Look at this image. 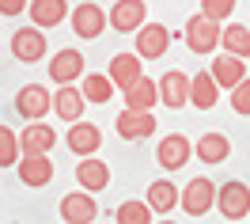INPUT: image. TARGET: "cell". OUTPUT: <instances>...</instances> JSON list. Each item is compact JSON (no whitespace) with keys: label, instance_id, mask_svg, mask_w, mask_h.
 I'll list each match as a JSON object with an SVG mask.
<instances>
[{"label":"cell","instance_id":"7a4b0ae2","mask_svg":"<svg viewBox=\"0 0 250 224\" xmlns=\"http://www.w3.org/2000/svg\"><path fill=\"white\" fill-rule=\"evenodd\" d=\"M186 46L193 53H212L220 46V23L208 16H193L186 19Z\"/></svg>","mask_w":250,"mask_h":224},{"label":"cell","instance_id":"52a82bcc","mask_svg":"<svg viewBox=\"0 0 250 224\" xmlns=\"http://www.w3.org/2000/svg\"><path fill=\"white\" fill-rule=\"evenodd\" d=\"M193 156V144L186 141V133H167L156 148V160L163 171H178V167H186V160Z\"/></svg>","mask_w":250,"mask_h":224},{"label":"cell","instance_id":"d4e9b609","mask_svg":"<svg viewBox=\"0 0 250 224\" xmlns=\"http://www.w3.org/2000/svg\"><path fill=\"white\" fill-rule=\"evenodd\" d=\"M148 205H152V213H171L174 205H178V186L174 182H167V179H156L152 186H148Z\"/></svg>","mask_w":250,"mask_h":224},{"label":"cell","instance_id":"484cf974","mask_svg":"<svg viewBox=\"0 0 250 224\" xmlns=\"http://www.w3.org/2000/svg\"><path fill=\"white\" fill-rule=\"evenodd\" d=\"M220 46L228 49L231 57H250V31L239 27V23H231L228 31H220Z\"/></svg>","mask_w":250,"mask_h":224},{"label":"cell","instance_id":"1f68e13d","mask_svg":"<svg viewBox=\"0 0 250 224\" xmlns=\"http://www.w3.org/2000/svg\"><path fill=\"white\" fill-rule=\"evenodd\" d=\"M27 12V0H0V16H19Z\"/></svg>","mask_w":250,"mask_h":224},{"label":"cell","instance_id":"ba28073f","mask_svg":"<svg viewBox=\"0 0 250 224\" xmlns=\"http://www.w3.org/2000/svg\"><path fill=\"white\" fill-rule=\"evenodd\" d=\"M167 46H171V31H167L163 23H144L141 31H137V57H141V61L163 57Z\"/></svg>","mask_w":250,"mask_h":224},{"label":"cell","instance_id":"2e32d148","mask_svg":"<svg viewBox=\"0 0 250 224\" xmlns=\"http://www.w3.org/2000/svg\"><path fill=\"white\" fill-rule=\"evenodd\" d=\"M83 107H87V99H83V91L72 88V84H61V91L53 95V111H57L61 122H80Z\"/></svg>","mask_w":250,"mask_h":224},{"label":"cell","instance_id":"ac0fdd59","mask_svg":"<svg viewBox=\"0 0 250 224\" xmlns=\"http://www.w3.org/2000/svg\"><path fill=\"white\" fill-rule=\"evenodd\" d=\"M141 57L137 53H118L114 61H110V80H114V88H133V84L141 80Z\"/></svg>","mask_w":250,"mask_h":224},{"label":"cell","instance_id":"e0dca14e","mask_svg":"<svg viewBox=\"0 0 250 224\" xmlns=\"http://www.w3.org/2000/svg\"><path fill=\"white\" fill-rule=\"evenodd\" d=\"M208 72H212V80H216V88H235V84L247 76V65H243V57H231V53H220L216 61L208 65Z\"/></svg>","mask_w":250,"mask_h":224},{"label":"cell","instance_id":"f1b7e54d","mask_svg":"<svg viewBox=\"0 0 250 224\" xmlns=\"http://www.w3.org/2000/svg\"><path fill=\"white\" fill-rule=\"evenodd\" d=\"M19 137L12 133L8 126H0V167H12V163H19Z\"/></svg>","mask_w":250,"mask_h":224},{"label":"cell","instance_id":"7c38bea8","mask_svg":"<svg viewBox=\"0 0 250 224\" xmlns=\"http://www.w3.org/2000/svg\"><path fill=\"white\" fill-rule=\"evenodd\" d=\"M159 99H163V107H186L189 103V76L182 68H171V72H163V80H159Z\"/></svg>","mask_w":250,"mask_h":224},{"label":"cell","instance_id":"8fae6325","mask_svg":"<svg viewBox=\"0 0 250 224\" xmlns=\"http://www.w3.org/2000/svg\"><path fill=\"white\" fill-rule=\"evenodd\" d=\"M118 133H122L125 141H144V137L156 133V118H152V111H129L125 107L118 114Z\"/></svg>","mask_w":250,"mask_h":224},{"label":"cell","instance_id":"9a60e30c","mask_svg":"<svg viewBox=\"0 0 250 224\" xmlns=\"http://www.w3.org/2000/svg\"><path fill=\"white\" fill-rule=\"evenodd\" d=\"M49 76L53 84H72L76 76H83V53L80 49H57L49 61Z\"/></svg>","mask_w":250,"mask_h":224},{"label":"cell","instance_id":"5bb4252c","mask_svg":"<svg viewBox=\"0 0 250 224\" xmlns=\"http://www.w3.org/2000/svg\"><path fill=\"white\" fill-rule=\"evenodd\" d=\"M64 144H68L76 156H95L99 144H103V133H99V126H91V122H76V126H68V133H64Z\"/></svg>","mask_w":250,"mask_h":224},{"label":"cell","instance_id":"6da1fadb","mask_svg":"<svg viewBox=\"0 0 250 224\" xmlns=\"http://www.w3.org/2000/svg\"><path fill=\"white\" fill-rule=\"evenodd\" d=\"M216 205L228 221H247L250 217V186L247 182H224L216 190Z\"/></svg>","mask_w":250,"mask_h":224},{"label":"cell","instance_id":"277c9868","mask_svg":"<svg viewBox=\"0 0 250 224\" xmlns=\"http://www.w3.org/2000/svg\"><path fill=\"white\" fill-rule=\"evenodd\" d=\"M16 111L27 122H42L53 111V99H49V91L42 84H27V88H19V95H16Z\"/></svg>","mask_w":250,"mask_h":224},{"label":"cell","instance_id":"603a6c76","mask_svg":"<svg viewBox=\"0 0 250 224\" xmlns=\"http://www.w3.org/2000/svg\"><path fill=\"white\" fill-rule=\"evenodd\" d=\"M189 103H193L197 111H212V107H216V80H212V72L189 76Z\"/></svg>","mask_w":250,"mask_h":224},{"label":"cell","instance_id":"4fadbf2b","mask_svg":"<svg viewBox=\"0 0 250 224\" xmlns=\"http://www.w3.org/2000/svg\"><path fill=\"white\" fill-rule=\"evenodd\" d=\"M61 217H64V224H91L95 217H99V209H95L91 190L64 194V202H61Z\"/></svg>","mask_w":250,"mask_h":224},{"label":"cell","instance_id":"3957f363","mask_svg":"<svg viewBox=\"0 0 250 224\" xmlns=\"http://www.w3.org/2000/svg\"><path fill=\"white\" fill-rule=\"evenodd\" d=\"M178 205L186 209V217H205L216 205V186L208 179H193V182H186V190L178 194Z\"/></svg>","mask_w":250,"mask_h":224},{"label":"cell","instance_id":"4316f807","mask_svg":"<svg viewBox=\"0 0 250 224\" xmlns=\"http://www.w3.org/2000/svg\"><path fill=\"white\" fill-rule=\"evenodd\" d=\"M83 99L87 103H106L110 95H114V80L110 76H83Z\"/></svg>","mask_w":250,"mask_h":224},{"label":"cell","instance_id":"44dd1931","mask_svg":"<svg viewBox=\"0 0 250 224\" xmlns=\"http://www.w3.org/2000/svg\"><path fill=\"white\" fill-rule=\"evenodd\" d=\"M193 152H197V160H205V163H224L231 156V141H228L224 133H205L201 141L193 144Z\"/></svg>","mask_w":250,"mask_h":224},{"label":"cell","instance_id":"cb8c5ba5","mask_svg":"<svg viewBox=\"0 0 250 224\" xmlns=\"http://www.w3.org/2000/svg\"><path fill=\"white\" fill-rule=\"evenodd\" d=\"M156 99H159V88H156V80H148V76H141L133 88H125V107H129V111H152Z\"/></svg>","mask_w":250,"mask_h":224},{"label":"cell","instance_id":"ffe728a7","mask_svg":"<svg viewBox=\"0 0 250 224\" xmlns=\"http://www.w3.org/2000/svg\"><path fill=\"white\" fill-rule=\"evenodd\" d=\"M76 182L83 186V190H91V194L106 190V186H110V167L103 160H83L76 167Z\"/></svg>","mask_w":250,"mask_h":224},{"label":"cell","instance_id":"4dcf8cb0","mask_svg":"<svg viewBox=\"0 0 250 224\" xmlns=\"http://www.w3.org/2000/svg\"><path fill=\"white\" fill-rule=\"evenodd\" d=\"M231 107H235V114H250V76H243L231 88Z\"/></svg>","mask_w":250,"mask_h":224},{"label":"cell","instance_id":"7402d4cb","mask_svg":"<svg viewBox=\"0 0 250 224\" xmlns=\"http://www.w3.org/2000/svg\"><path fill=\"white\" fill-rule=\"evenodd\" d=\"M57 144V133L49 126H38V122H31V126L23 129V137H19V148L27 152V156H34V152H49Z\"/></svg>","mask_w":250,"mask_h":224},{"label":"cell","instance_id":"d6a6232c","mask_svg":"<svg viewBox=\"0 0 250 224\" xmlns=\"http://www.w3.org/2000/svg\"><path fill=\"white\" fill-rule=\"evenodd\" d=\"M247 221H250V217H247Z\"/></svg>","mask_w":250,"mask_h":224},{"label":"cell","instance_id":"d6986e66","mask_svg":"<svg viewBox=\"0 0 250 224\" xmlns=\"http://www.w3.org/2000/svg\"><path fill=\"white\" fill-rule=\"evenodd\" d=\"M27 12H31L34 27H57V23H64V16H68V4L64 0H34V4H27Z\"/></svg>","mask_w":250,"mask_h":224},{"label":"cell","instance_id":"30bf717a","mask_svg":"<svg viewBox=\"0 0 250 224\" xmlns=\"http://www.w3.org/2000/svg\"><path fill=\"white\" fill-rule=\"evenodd\" d=\"M106 12L95 4V0H87V4H76V12H72V31L80 34V38H99V34L106 31Z\"/></svg>","mask_w":250,"mask_h":224},{"label":"cell","instance_id":"f546056e","mask_svg":"<svg viewBox=\"0 0 250 224\" xmlns=\"http://www.w3.org/2000/svg\"><path fill=\"white\" fill-rule=\"evenodd\" d=\"M235 12V0H201V16H208V19H228Z\"/></svg>","mask_w":250,"mask_h":224},{"label":"cell","instance_id":"8992f818","mask_svg":"<svg viewBox=\"0 0 250 224\" xmlns=\"http://www.w3.org/2000/svg\"><path fill=\"white\" fill-rule=\"evenodd\" d=\"M144 16H148V4L144 0H118L114 8H110V27L118 34H133L144 27Z\"/></svg>","mask_w":250,"mask_h":224},{"label":"cell","instance_id":"5b68a950","mask_svg":"<svg viewBox=\"0 0 250 224\" xmlns=\"http://www.w3.org/2000/svg\"><path fill=\"white\" fill-rule=\"evenodd\" d=\"M46 34H42V27H23V31H16L12 34V57L16 61H27V65H34V61H42L46 57Z\"/></svg>","mask_w":250,"mask_h":224},{"label":"cell","instance_id":"9c48e42d","mask_svg":"<svg viewBox=\"0 0 250 224\" xmlns=\"http://www.w3.org/2000/svg\"><path fill=\"white\" fill-rule=\"evenodd\" d=\"M19 182L23 186H31V190H42V186H49V179H53V163H49L46 152H34V156H19Z\"/></svg>","mask_w":250,"mask_h":224},{"label":"cell","instance_id":"83f0119b","mask_svg":"<svg viewBox=\"0 0 250 224\" xmlns=\"http://www.w3.org/2000/svg\"><path fill=\"white\" fill-rule=\"evenodd\" d=\"M148 221H152L148 202H122L118 205V224H148Z\"/></svg>","mask_w":250,"mask_h":224}]
</instances>
